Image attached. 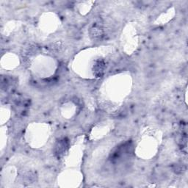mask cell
I'll return each instance as SVG.
<instances>
[{
    "label": "cell",
    "instance_id": "cell-1",
    "mask_svg": "<svg viewBox=\"0 0 188 188\" xmlns=\"http://www.w3.org/2000/svg\"><path fill=\"white\" fill-rule=\"evenodd\" d=\"M67 146V142L66 140H61V142H60L58 143V145L56 147V153L57 154H62L63 151H65L66 148H62L64 146Z\"/></svg>",
    "mask_w": 188,
    "mask_h": 188
}]
</instances>
